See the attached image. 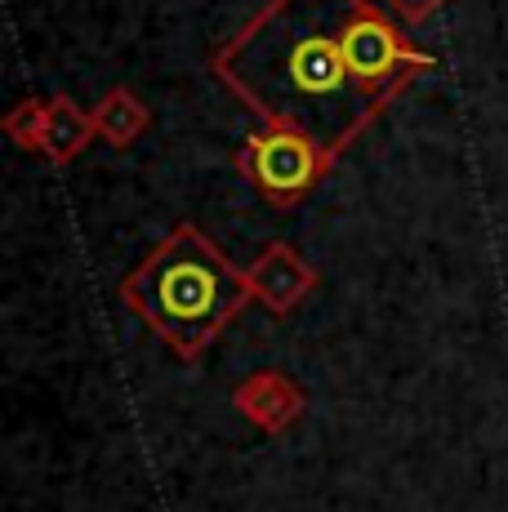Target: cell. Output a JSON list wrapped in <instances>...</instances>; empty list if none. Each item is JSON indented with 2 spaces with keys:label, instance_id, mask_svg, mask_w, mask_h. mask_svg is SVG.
I'll use <instances>...</instances> for the list:
<instances>
[{
  "label": "cell",
  "instance_id": "1",
  "mask_svg": "<svg viewBox=\"0 0 508 512\" xmlns=\"http://www.w3.org/2000/svg\"><path fill=\"white\" fill-rule=\"evenodd\" d=\"M437 58L375 0H263L210 54V76L263 125L344 156Z\"/></svg>",
  "mask_w": 508,
  "mask_h": 512
},
{
  "label": "cell",
  "instance_id": "2",
  "mask_svg": "<svg viewBox=\"0 0 508 512\" xmlns=\"http://www.w3.org/2000/svg\"><path fill=\"white\" fill-rule=\"evenodd\" d=\"M121 303L179 361H201L254 294L246 272L197 223H179L125 272Z\"/></svg>",
  "mask_w": 508,
  "mask_h": 512
},
{
  "label": "cell",
  "instance_id": "3",
  "mask_svg": "<svg viewBox=\"0 0 508 512\" xmlns=\"http://www.w3.org/2000/svg\"><path fill=\"white\" fill-rule=\"evenodd\" d=\"M237 170L259 201L277 205V210H295L299 201H308L321 187L335 156L326 152L317 139H308L304 130H286V125H263L254 130L237 152Z\"/></svg>",
  "mask_w": 508,
  "mask_h": 512
},
{
  "label": "cell",
  "instance_id": "4",
  "mask_svg": "<svg viewBox=\"0 0 508 512\" xmlns=\"http://www.w3.org/2000/svg\"><path fill=\"white\" fill-rule=\"evenodd\" d=\"M246 281H250V294L259 308H268L272 317H290L299 303L308 299L312 290L321 285L317 268L295 250L290 241H272L259 250V259L246 268Z\"/></svg>",
  "mask_w": 508,
  "mask_h": 512
},
{
  "label": "cell",
  "instance_id": "5",
  "mask_svg": "<svg viewBox=\"0 0 508 512\" xmlns=\"http://www.w3.org/2000/svg\"><path fill=\"white\" fill-rule=\"evenodd\" d=\"M232 406L241 419H250L259 432L281 437L290 432L308 410V392L299 388V379H290L286 370H254L232 388Z\"/></svg>",
  "mask_w": 508,
  "mask_h": 512
},
{
  "label": "cell",
  "instance_id": "6",
  "mask_svg": "<svg viewBox=\"0 0 508 512\" xmlns=\"http://www.w3.org/2000/svg\"><path fill=\"white\" fill-rule=\"evenodd\" d=\"M94 139H99L94 112H85L72 94H54L50 116H45V130H41V147H36V152H41L50 165H72Z\"/></svg>",
  "mask_w": 508,
  "mask_h": 512
},
{
  "label": "cell",
  "instance_id": "7",
  "mask_svg": "<svg viewBox=\"0 0 508 512\" xmlns=\"http://www.w3.org/2000/svg\"><path fill=\"white\" fill-rule=\"evenodd\" d=\"M94 125H99V139H107L112 147H130L134 139H143L152 125V107L143 103L130 85H112L99 107H94Z\"/></svg>",
  "mask_w": 508,
  "mask_h": 512
},
{
  "label": "cell",
  "instance_id": "8",
  "mask_svg": "<svg viewBox=\"0 0 508 512\" xmlns=\"http://www.w3.org/2000/svg\"><path fill=\"white\" fill-rule=\"evenodd\" d=\"M45 116H50V98H36V94L23 98V103H14V112L5 116V134L23 147V152H36V147H41Z\"/></svg>",
  "mask_w": 508,
  "mask_h": 512
},
{
  "label": "cell",
  "instance_id": "9",
  "mask_svg": "<svg viewBox=\"0 0 508 512\" xmlns=\"http://www.w3.org/2000/svg\"><path fill=\"white\" fill-rule=\"evenodd\" d=\"M379 5H384L388 14L397 18V23H406V27H419V23H428V18H433L437 9L446 5V0H379Z\"/></svg>",
  "mask_w": 508,
  "mask_h": 512
}]
</instances>
